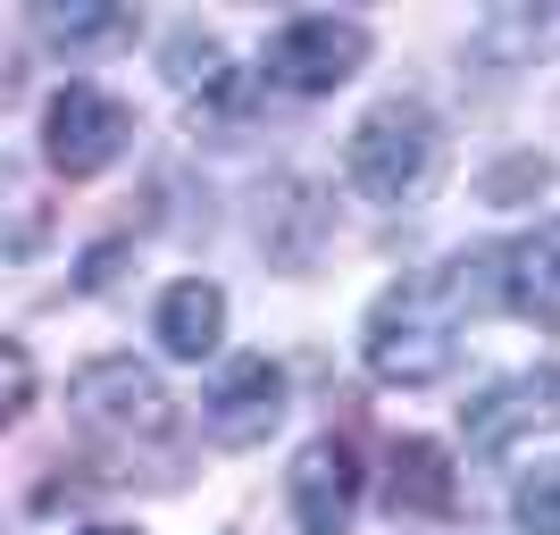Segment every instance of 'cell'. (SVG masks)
<instances>
[{
    "label": "cell",
    "instance_id": "6da1fadb",
    "mask_svg": "<svg viewBox=\"0 0 560 535\" xmlns=\"http://www.w3.org/2000/svg\"><path fill=\"white\" fill-rule=\"evenodd\" d=\"M502 302V284H493V252L477 259H444L435 277H410L394 293H376L369 326H360V360H369L376 385H401V394H427V385H444L452 360H460V310L477 302Z\"/></svg>",
    "mask_w": 560,
    "mask_h": 535
},
{
    "label": "cell",
    "instance_id": "7a4b0ae2",
    "mask_svg": "<svg viewBox=\"0 0 560 535\" xmlns=\"http://www.w3.org/2000/svg\"><path fill=\"white\" fill-rule=\"evenodd\" d=\"M343 176L360 201H385V210L419 201L427 176H435V117L419 101H376L343 142Z\"/></svg>",
    "mask_w": 560,
    "mask_h": 535
},
{
    "label": "cell",
    "instance_id": "3957f363",
    "mask_svg": "<svg viewBox=\"0 0 560 535\" xmlns=\"http://www.w3.org/2000/svg\"><path fill=\"white\" fill-rule=\"evenodd\" d=\"M126 142H135V109L101 84H59L43 109V151L59 176H101V167L126 160Z\"/></svg>",
    "mask_w": 560,
    "mask_h": 535
},
{
    "label": "cell",
    "instance_id": "277c9868",
    "mask_svg": "<svg viewBox=\"0 0 560 535\" xmlns=\"http://www.w3.org/2000/svg\"><path fill=\"white\" fill-rule=\"evenodd\" d=\"M369 68V25L360 18H293L268 34V84L277 93H335V84H351V75Z\"/></svg>",
    "mask_w": 560,
    "mask_h": 535
},
{
    "label": "cell",
    "instance_id": "5b68a950",
    "mask_svg": "<svg viewBox=\"0 0 560 535\" xmlns=\"http://www.w3.org/2000/svg\"><path fill=\"white\" fill-rule=\"evenodd\" d=\"M68 402H75V419L101 427V435H160L167 427V385L160 369H142L135 351H109V360H84V369L68 376Z\"/></svg>",
    "mask_w": 560,
    "mask_h": 535
},
{
    "label": "cell",
    "instance_id": "8992f818",
    "mask_svg": "<svg viewBox=\"0 0 560 535\" xmlns=\"http://www.w3.org/2000/svg\"><path fill=\"white\" fill-rule=\"evenodd\" d=\"M284 419V369L268 360V351H243V360H226V369L210 376V394H201V427H210L226 452H243V443H268Z\"/></svg>",
    "mask_w": 560,
    "mask_h": 535
},
{
    "label": "cell",
    "instance_id": "52a82bcc",
    "mask_svg": "<svg viewBox=\"0 0 560 535\" xmlns=\"http://www.w3.org/2000/svg\"><path fill=\"white\" fill-rule=\"evenodd\" d=\"M284 493H293V527L302 535H343L360 511V452L343 435H310L284 468Z\"/></svg>",
    "mask_w": 560,
    "mask_h": 535
},
{
    "label": "cell",
    "instance_id": "ba28073f",
    "mask_svg": "<svg viewBox=\"0 0 560 535\" xmlns=\"http://www.w3.org/2000/svg\"><path fill=\"white\" fill-rule=\"evenodd\" d=\"M460 427H468L477 452H511L518 435L560 427V369L544 360V369H518V376H502V385H486L477 402H460Z\"/></svg>",
    "mask_w": 560,
    "mask_h": 535
},
{
    "label": "cell",
    "instance_id": "9c48e42d",
    "mask_svg": "<svg viewBox=\"0 0 560 535\" xmlns=\"http://www.w3.org/2000/svg\"><path fill=\"white\" fill-rule=\"evenodd\" d=\"M493 284L527 326H560V218L518 234L511 252H493Z\"/></svg>",
    "mask_w": 560,
    "mask_h": 535
},
{
    "label": "cell",
    "instance_id": "30bf717a",
    "mask_svg": "<svg viewBox=\"0 0 560 535\" xmlns=\"http://www.w3.org/2000/svg\"><path fill=\"white\" fill-rule=\"evenodd\" d=\"M151 335H160L167 360H210L218 335H226V293L210 277H176L151 310Z\"/></svg>",
    "mask_w": 560,
    "mask_h": 535
},
{
    "label": "cell",
    "instance_id": "8fae6325",
    "mask_svg": "<svg viewBox=\"0 0 560 535\" xmlns=\"http://www.w3.org/2000/svg\"><path fill=\"white\" fill-rule=\"evenodd\" d=\"M394 511H410V519H444L452 502H460V477H452V461L435 452L427 435H410V443H394Z\"/></svg>",
    "mask_w": 560,
    "mask_h": 535
},
{
    "label": "cell",
    "instance_id": "7c38bea8",
    "mask_svg": "<svg viewBox=\"0 0 560 535\" xmlns=\"http://www.w3.org/2000/svg\"><path fill=\"white\" fill-rule=\"evenodd\" d=\"M318 234H327V201L310 185H284L277 201L259 210V243H268L277 268H310V259H318Z\"/></svg>",
    "mask_w": 560,
    "mask_h": 535
},
{
    "label": "cell",
    "instance_id": "4fadbf2b",
    "mask_svg": "<svg viewBox=\"0 0 560 535\" xmlns=\"http://www.w3.org/2000/svg\"><path fill=\"white\" fill-rule=\"evenodd\" d=\"M167 75H176V84H185V93H218V84H226V50L210 43V34H176V43H167Z\"/></svg>",
    "mask_w": 560,
    "mask_h": 535
},
{
    "label": "cell",
    "instance_id": "5bb4252c",
    "mask_svg": "<svg viewBox=\"0 0 560 535\" xmlns=\"http://www.w3.org/2000/svg\"><path fill=\"white\" fill-rule=\"evenodd\" d=\"M511 511H518V527H527V535H560V461H536L527 477H518Z\"/></svg>",
    "mask_w": 560,
    "mask_h": 535
},
{
    "label": "cell",
    "instance_id": "9a60e30c",
    "mask_svg": "<svg viewBox=\"0 0 560 535\" xmlns=\"http://www.w3.org/2000/svg\"><path fill=\"white\" fill-rule=\"evenodd\" d=\"M43 34L50 43H109V34H126V18L117 9H43Z\"/></svg>",
    "mask_w": 560,
    "mask_h": 535
},
{
    "label": "cell",
    "instance_id": "2e32d148",
    "mask_svg": "<svg viewBox=\"0 0 560 535\" xmlns=\"http://www.w3.org/2000/svg\"><path fill=\"white\" fill-rule=\"evenodd\" d=\"M25 402H34V360H25V344H0V427H18Z\"/></svg>",
    "mask_w": 560,
    "mask_h": 535
},
{
    "label": "cell",
    "instance_id": "e0dca14e",
    "mask_svg": "<svg viewBox=\"0 0 560 535\" xmlns=\"http://www.w3.org/2000/svg\"><path fill=\"white\" fill-rule=\"evenodd\" d=\"M552 185V160H536V151H527V160H502L486 176V201H511V193H544Z\"/></svg>",
    "mask_w": 560,
    "mask_h": 535
},
{
    "label": "cell",
    "instance_id": "ac0fdd59",
    "mask_svg": "<svg viewBox=\"0 0 560 535\" xmlns=\"http://www.w3.org/2000/svg\"><path fill=\"white\" fill-rule=\"evenodd\" d=\"M75 535H135V527H75Z\"/></svg>",
    "mask_w": 560,
    "mask_h": 535
}]
</instances>
